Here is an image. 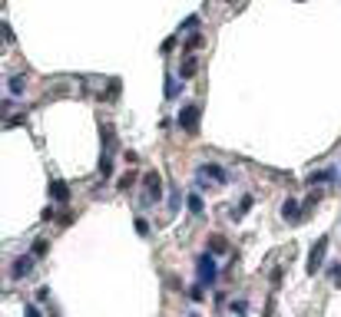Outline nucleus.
<instances>
[{"label": "nucleus", "mask_w": 341, "mask_h": 317, "mask_svg": "<svg viewBox=\"0 0 341 317\" xmlns=\"http://www.w3.org/2000/svg\"><path fill=\"white\" fill-rule=\"evenodd\" d=\"M53 195H57L60 202H66V188H63V182H57V185H53Z\"/></svg>", "instance_id": "obj_14"}, {"label": "nucleus", "mask_w": 341, "mask_h": 317, "mask_svg": "<svg viewBox=\"0 0 341 317\" xmlns=\"http://www.w3.org/2000/svg\"><path fill=\"white\" fill-rule=\"evenodd\" d=\"M33 271V255H20L17 261H13V267H10V278H27V274Z\"/></svg>", "instance_id": "obj_5"}, {"label": "nucleus", "mask_w": 341, "mask_h": 317, "mask_svg": "<svg viewBox=\"0 0 341 317\" xmlns=\"http://www.w3.org/2000/svg\"><path fill=\"white\" fill-rule=\"evenodd\" d=\"M192 317H199V314H192Z\"/></svg>", "instance_id": "obj_20"}, {"label": "nucleus", "mask_w": 341, "mask_h": 317, "mask_svg": "<svg viewBox=\"0 0 341 317\" xmlns=\"http://www.w3.org/2000/svg\"><path fill=\"white\" fill-rule=\"evenodd\" d=\"M328 274H331V278H335V284H341V267H338V264H335V267H331V271H328Z\"/></svg>", "instance_id": "obj_19"}, {"label": "nucleus", "mask_w": 341, "mask_h": 317, "mask_svg": "<svg viewBox=\"0 0 341 317\" xmlns=\"http://www.w3.org/2000/svg\"><path fill=\"white\" fill-rule=\"evenodd\" d=\"M229 175L222 165H215V162H209V165H199V175H196V185L199 188H215V185H225Z\"/></svg>", "instance_id": "obj_1"}, {"label": "nucleus", "mask_w": 341, "mask_h": 317, "mask_svg": "<svg viewBox=\"0 0 341 317\" xmlns=\"http://www.w3.org/2000/svg\"><path fill=\"white\" fill-rule=\"evenodd\" d=\"M24 317H43V314H40V307H33V304H27V311H24Z\"/></svg>", "instance_id": "obj_18"}, {"label": "nucleus", "mask_w": 341, "mask_h": 317, "mask_svg": "<svg viewBox=\"0 0 341 317\" xmlns=\"http://www.w3.org/2000/svg\"><path fill=\"white\" fill-rule=\"evenodd\" d=\"M298 208H302V205H298V199H288V202H285V208H282V218H285V222H295Z\"/></svg>", "instance_id": "obj_8"}, {"label": "nucleus", "mask_w": 341, "mask_h": 317, "mask_svg": "<svg viewBox=\"0 0 341 317\" xmlns=\"http://www.w3.org/2000/svg\"><path fill=\"white\" fill-rule=\"evenodd\" d=\"M199 27V17H189V20H183V30H196Z\"/></svg>", "instance_id": "obj_16"}, {"label": "nucleus", "mask_w": 341, "mask_h": 317, "mask_svg": "<svg viewBox=\"0 0 341 317\" xmlns=\"http://www.w3.org/2000/svg\"><path fill=\"white\" fill-rule=\"evenodd\" d=\"M192 73H196V60H186V63H183V69H179V76H183V80H189Z\"/></svg>", "instance_id": "obj_12"}, {"label": "nucleus", "mask_w": 341, "mask_h": 317, "mask_svg": "<svg viewBox=\"0 0 341 317\" xmlns=\"http://www.w3.org/2000/svg\"><path fill=\"white\" fill-rule=\"evenodd\" d=\"M179 126H183L186 132H196L199 129V106L196 103L183 106V112H179Z\"/></svg>", "instance_id": "obj_3"}, {"label": "nucleus", "mask_w": 341, "mask_h": 317, "mask_svg": "<svg viewBox=\"0 0 341 317\" xmlns=\"http://www.w3.org/2000/svg\"><path fill=\"white\" fill-rule=\"evenodd\" d=\"M169 208H172V211L179 208V192H176V188H172V192H169Z\"/></svg>", "instance_id": "obj_17"}, {"label": "nucleus", "mask_w": 341, "mask_h": 317, "mask_svg": "<svg viewBox=\"0 0 341 317\" xmlns=\"http://www.w3.org/2000/svg\"><path fill=\"white\" fill-rule=\"evenodd\" d=\"M186 205H189V215H196V218H199V215H206V211H202L206 205H202V195H199V192H189Z\"/></svg>", "instance_id": "obj_7"}, {"label": "nucleus", "mask_w": 341, "mask_h": 317, "mask_svg": "<svg viewBox=\"0 0 341 317\" xmlns=\"http://www.w3.org/2000/svg\"><path fill=\"white\" fill-rule=\"evenodd\" d=\"M159 199H163V185H159V175H156V172H146V179H143V195H139V205L149 208V205H156Z\"/></svg>", "instance_id": "obj_2"}, {"label": "nucleus", "mask_w": 341, "mask_h": 317, "mask_svg": "<svg viewBox=\"0 0 341 317\" xmlns=\"http://www.w3.org/2000/svg\"><path fill=\"white\" fill-rule=\"evenodd\" d=\"M248 205H252V199H242L239 205H235V218H242V215H245V208H248Z\"/></svg>", "instance_id": "obj_13"}, {"label": "nucleus", "mask_w": 341, "mask_h": 317, "mask_svg": "<svg viewBox=\"0 0 341 317\" xmlns=\"http://www.w3.org/2000/svg\"><path fill=\"white\" fill-rule=\"evenodd\" d=\"M325 251H328V238L322 235V241H315V248H311V255H308V271H311V274H318V267H322Z\"/></svg>", "instance_id": "obj_4"}, {"label": "nucleus", "mask_w": 341, "mask_h": 317, "mask_svg": "<svg viewBox=\"0 0 341 317\" xmlns=\"http://www.w3.org/2000/svg\"><path fill=\"white\" fill-rule=\"evenodd\" d=\"M215 274H219L215 261L209 255H202V258H199V281H215Z\"/></svg>", "instance_id": "obj_6"}, {"label": "nucleus", "mask_w": 341, "mask_h": 317, "mask_svg": "<svg viewBox=\"0 0 341 317\" xmlns=\"http://www.w3.org/2000/svg\"><path fill=\"white\" fill-rule=\"evenodd\" d=\"M179 89H183V76H169V83H166V96H179Z\"/></svg>", "instance_id": "obj_9"}, {"label": "nucleus", "mask_w": 341, "mask_h": 317, "mask_svg": "<svg viewBox=\"0 0 341 317\" xmlns=\"http://www.w3.org/2000/svg\"><path fill=\"white\" fill-rule=\"evenodd\" d=\"M245 311H248L245 301H232V314H245Z\"/></svg>", "instance_id": "obj_15"}, {"label": "nucleus", "mask_w": 341, "mask_h": 317, "mask_svg": "<svg viewBox=\"0 0 341 317\" xmlns=\"http://www.w3.org/2000/svg\"><path fill=\"white\" fill-rule=\"evenodd\" d=\"M331 179H335V172H331V168H325V172H315V175H311L308 185H322V182H331Z\"/></svg>", "instance_id": "obj_10"}, {"label": "nucleus", "mask_w": 341, "mask_h": 317, "mask_svg": "<svg viewBox=\"0 0 341 317\" xmlns=\"http://www.w3.org/2000/svg\"><path fill=\"white\" fill-rule=\"evenodd\" d=\"M24 86H27V83H24V76H10V93H13V96H20V93H24Z\"/></svg>", "instance_id": "obj_11"}]
</instances>
